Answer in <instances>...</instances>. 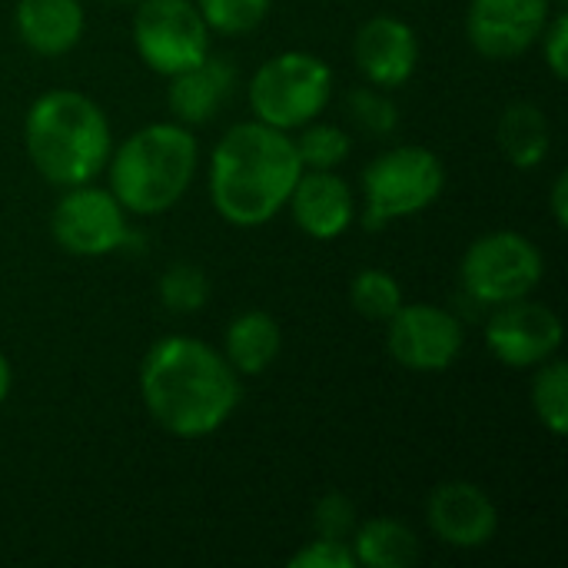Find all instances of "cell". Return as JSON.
Masks as SVG:
<instances>
[{
    "instance_id": "cell-1",
    "label": "cell",
    "mask_w": 568,
    "mask_h": 568,
    "mask_svg": "<svg viewBox=\"0 0 568 568\" xmlns=\"http://www.w3.org/2000/svg\"><path fill=\"white\" fill-rule=\"evenodd\" d=\"M140 396L160 429L176 439H203L236 413L240 373L210 343L166 336L143 356Z\"/></svg>"
},
{
    "instance_id": "cell-2",
    "label": "cell",
    "mask_w": 568,
    "mask_h": 568,
    "mask_svg": "<svg viewBox=\"0 0 568 568\" xmlns=\"http://www.w3.org/2000/svg\"><path fill=\"white\" fill-rule=\"evenodd\" d=\"M303 163L286 130L250 120L223 133L210 156V200L233 226H263L290 200Z\"/></svg>"
},
{
    "instance_id": "cell-3",
    "label": "cell",
    "mask_w": 568,
    "mask_h": 568,
    "mask_svg": "<svg viewBox=\"0 0 568 568\" xmlns=\"http://www.w3.org/2000/svg\"><path fill=\"white\" fill-rule=\"evenodd\" d=\"M23 146L47 183L80 186L106 170L113 133L106 113L87 93L47 90L27 110Z\"/></svg>"
},
{
    "instance_id": "cell-4",
    "label": "cell",
    "mask_w": 568,
    "mask_h": 568,
    "mask_svg": "<svg viewBox=\"0 0 568 568\" xmlns=\"http://www.w3.org/2000/svg\"><path fill=\"white\" fill-rule=\"evenodd\" d=\"M200 146L183 123H150L130 133L106 160L110 193L140 216L166 213L196 176Z\"/></svg>"
},
{
    "instance_id": "cell-5",
    "label": "cell",
    "mask_w": 568,
    "mask_h": 568,
    "mask_svg": "<svg viewBox=\"0 0 568 568\" xmlns=\"http://www.w3.org/2000/svg\"><path fill=\"white\" fill-rule=\"evenodd\" d=\"M333 97V70L326 60L306 50H286L270 57L250 83V106L260 123L276 130H300L320 120Z\"/></svg>"
},
{
    "instance_id": "cell-6",
    "label": "cell",
    "mask_w": 568,
    "mask_h": 568,
    "mask_svg": "<svg viewBox=\"0 0 568 568\" xmlns=\"http://www.w3.org/2000/svg\"><path fill=\"white\" fill-rule=\"evenodd\" d=\"M446 186V166L429 146H393L363 170L366 230H383L399 216H416L439 200Z\"/></svg>"
},
{
    "instance_id": "cell-7",
    "label": "cell",
    "mask_w": 568,
    "mask_h": 568,
    "mask_svg": "<svg viewBox=\"0 0 568 568\" xmlns=\"http://www.w3.org/2000/svg\"><path fill=\"white\" fill-rule=\"evenodd\" d=\"M542 273L546 260L539 246L513 230L479 236L459 263V283L466 296L483 306L526 300L542 283Z\"/></svg>"
},
{
    "instance_id": "cell-8",
    "label": "cell",
    "mask_w": 568,
    "mask_h": 568,
    "mask_svg": "<svg viewBox=\"0 0 568 568\" xmlns=\"http://www.w3.org/2000/svg\"><path fill=\"white\" fill-rule=\"evenodd\" d=\"M133 47L153 73L173 77L210 53V27L193 0H140Z\"/></svg>"
},
{
    "instance_id": "cell-9",
    "label": "cell",
    "mask_w": 568,
    "mask_h": 568,
    "mask_svg": "<svg viewBox=\"0 0 568 568\" xmlns=\"http://www.w3.org/2000/svg\"><path fill=\"white\" fill-rule=\"evenodd\" d=\"M50 233L70 256H106L130 236L126 210L110 190L90 183L67 186L50 213Z\"/></svg>"
},
{
    "instance_id": "cell-10",
    "label": "cell",
    "mask_w": 568,
    "mask_h": 568,
    "mask_svg": "<svg viewBox=\"0 0 568 568\" xmlns=\"http://www.w3.org/2000/svg\"><path fill=\"white\" fill-rule=\"evenodd\" d=\"M386 323V343L393 359L413 373L449 369L466 343L459 316L433 303H403Z\"/></svg>"
},
{
    "instance_id": "cell-11",
    "label": "cell",
    "mask_w": 568,
    "mask_h": 568,
    "mask_svg": "<svg viewBox=\"0 0 568 568\" xmlns=\"http://www.w3.org/2000/svg\"><path fill=\"white\" fill-rule=\"evenodd\" d=\"M493 310L496 313L486 326V343L499 363L513 369H529V366H542L559 353L566 329L559 313L549 310L546 303H529L526 296Z\"/></svg>"
},
{
    "instance_id": "cell-12",
    "label": "cell",
    "mask_w": 568,
    "mask_h": 568,
    "mask_svg": "<svg viewBox=\"0 0 568 568\" xmlns=\"http://www.w3.org/2000/svg\"><path fill=\"white\" fill-rule=\"evenodd\" d=\"M552 0H469V43L489 60H513L526 53L546 30Z\"/></svg>"
},
{
    "instance_id": "cell-13",
    "label": "cell",
    "mask_w": 568,
    "mask_h": 568,
    "mask_svg": "<svg viewBox=\"0 0 568 568\" xmlns=\"http://www.w3.org/2000/svg\"><path fill=\"white\" fill-rule=\"evenodd\" d=\"M426 516L429 529L453 549H483L499 529L496 503L476 483L463 479L436 486Z\"/></svg>"
},
{
    "instance_id": "cell-14",
    "label": "cell",
    "mask_w": 568,
    "mask_h": 568,
    "mask_svg": "<svg viewBox=\"0 0 568 568\" xmlns=\"http://www.w3.org/2000/svg\"><path fill=\"white\" fill-rule=\"evenodd\" d=\"M353 53H356V67L363 70V77L373 87L396 90L416 73L419 40L406 20H399L393 13H379L359 27Z\"/></svg>"
},
{
    "instance_id": "cell-15",
    "label": "cell",
    "mask_w": 568,
    "mask_h": 568,
    "mask_svg": "<svg viewBox=\"0 0 568 568\" xmlns=\"http://www.w3.org/2000/svg\"><path fill=\"white\" fill-rule=\"evenodd\" d=\"M286 206L296 226L313 240H336L356 220V200L349 183L333 170H303Z\"/></svg>"
},
{
    "instance_id": "cell-16",
    "label": "cell",
    "mask_w": 568,
    "mask_h": 568,
    "mask_svg": "<svg viewBox=\"0 0 568 568\" xmlns=\"http://www.w3.org/2000/svg\"><path fill=\"white\" fill-rule=\"evenodd\" d=\"M233 87H236V67L223 57L206 53L196 67H186L170 77L166 103H170V113L176 116V123L200 126L220 113V106L230 100Z\"/></svg>"
},
{
    "instance_id": "cell-17",
    "label": "cell",
    "mask_w": 568,
    "mask_h": 568,
    "mask_svg": "<svg viewBox=\"0 0 568 568\" xmlns=\"http://www.w3.org/2000/svg\"><path fill=\"white\" fill-rule=\"evenodd\" d=\"M87 13L80 0H17V33L40 57H60L83 37Z\"/></svg>"
},
{
    "instance_id": "cell-18",
    "label": "cell",
    "mask_w": 568,
    "mask_h": 568,
    "mask_svg": "<svg viewBox=\"0 0 568 568\" xmlns=\"http://www.w3.org/2000/svg\"><path fill=\"white\" fill-rule=\"evenodd\" d=\"M283 346V333L280 323L263 313V310H246L240 313L230 326H226V339H223V356L226 363L243 373V376H260L266 373Z\"/></svg>"
},
{
    "instance_id": "cell-19",
    "label": "cell",
    "mask_w": 568,
    "mask_h": 568,
    "mask_svg": "<svg viewBox=\"0 0 568 568\" xmlns=\"http://www.w3.org/2000/svg\"><path fill=\"white\" fill-rule=\"evenodd\" d=\"M349 539L356 562L366 568H409L419 559V539L399 519H366L353 529Z\"/></svg>"
},
{
    "instance_id": "cell-20",
    "label": "cell",
    "mask_w": 568,
    "mask_h": 568,
    "mask_svg": "<svg viewBox=\"0 0 568 568\" xmlns=\"http://www.w3.org/2000/svg\"><path fill=\"white\" fill-rule=\"evenodd\" d=\"M499 150L516 170H536L552 146V130L536 103H513L499 116Z\"/></svg>"
},
{
    "instance_id": "cell-21",
    "label": "cell",
    "mask_w": 568,
    "mask_h": 568,
    "mask_svg": "<svg viewBox=\"0 0 568 568\" xmlns=\"http://www.w3.org/2000/svg\"><path fill=\"white\" fill-rule=\"evenodd\" d=\"M296 143V156L303 163V170H336L339 163L349 160L353 140L343 126L336 123H320L310 120L306 126H300Z\"/></svg>"
},
{
    "instance_id": "cell-22",
    "label": "cell",
    "mask_w": 568,
    "mask_h": 568,
    "mask_svg": "<svg viewBox=\"0 0 568 568\" xmlns=\"http://www.w3.org/2000/svg\"><path fill=\"white\" fill-rule=\"evenodd\" d=\"M532 409L552 436L568 429V366L562 359H546L532 379Z\"/></svg>"
},
{
    "instance_id": "cell-23",
    "label": "cell",
    "mask_w": 568,
    "mask_h": 568,
    "mask_svg": "<svg viewBox=\"0 0 568 568\" xmlns=\"http://www.w3.org/2000/svg\"><path fill=\"white\" fill-rule=\"evenodd\" d=\"M349 303L366 320L386 323L406 300H403V286L396 283V276L373 266V270L356 273V280L349 283Z\"/></svg>"
},
{
    "instance_id": "cell-24",
    "label": "cell",
    "mask_w": 568,
    "mask_h": 568,
    "mask_svg": "<svg viewBox=\"0 0 568 568\" xmlns=\"http://www.w3.org/2000/svg\"><path fill=\"white\" fill-rule=\"evenodd\" d=\"M156 290H160V303L170 313H196L210 300V280L193 263H173L160 276V286Z\"/></svg>"
},
{
    "instance_id": "cell-25",
    "label": "cell",
    "mask_w": 568,
    "mask_h": 568,
    "mask_svg": "<svg viewBox=\"0 0 568 568\" xmlns=\"http://www.w3.org/2000/svg\"><path fill=\"white\" fill-rule=\"evenodd\" d=\"M273 0H196V10L203 13L206 27L226 37L250 33L263 23Z\"/></svg>"
},
{
    "instance_id": "cell-26",
    "label": "cell",
    "mask_w": 568,
    "mask_h": 568,
    "mask_svg": "<svg viewBox=\"0 0 568 568\" xmlns=\"http://www.w3.org/2000/svg\"><path fill=\"white\" fill-rule=\"evenodd\" d=\"M346 103H349L353 120H356L366 133H373V136H389V133L399 126V110H396V103L386 97V90H379V87H373V83L353 90Z\"/></svg>"
},
{
    "instance_id": "cell-27",
    "label": "cell",
    "mask_w": 568,
    "mask_h": 568,
    "mask_svg": "<svg viewBox=\"0 0 568 568\" xmlns=\"http://www.w3.org/2000/svg\"><path fill=\"white\" fill-rule=\"evenodd\" d=\"M313 526H316V536L323 539H339V542H349L353 529L359 526L356 523V506L343 496V493H326L313 513Z\"/></svg>"
},
{
    "instance_id": "cell-28",
    "label": "cell",
    "mask_w": 568,
    "mask_h": 568,
    "mask_svg": "<svg viewBox=\"0 0 568 568\" xmlns=\"http://www.w3.org/2000/svg\"><path fill=\"white\" fill-rule=\"evenodd\" d=\"M290 568H356V556H353L349 542L316 536L310 546H303L290 559Z\"/></svg>"
},
{
    "instance_id": "cell-29",
    "label": "cell",
    "mask_w": 568,
    "mask_h": 568,
    "mask_svg": "<svg viewBox=\"0 0 568 568\" xmlns=\"http://www.w3.org/2000/svg\"><path fill=\"white\" fill-rule=\"evenodd\" d=\"M542 53H546V63L552 70L556 80H566L568 77V17L559 10L556 17H549L546 30H542Z\"/></svg>"
},
{
    "instance_id": "cell-30",
    "label": "cell",
    "mask_w": 568,
    "mask_h": 568,
    "mask_svg": "<svg viewBox=\"0 0 568 568\" xmlns=\"http://www.w3.org/2000/svg\"><path fill=\"white\" fill-rule=\"evenodd\" d=\"M549 203H552V216H556V223H559V226H566L568 223V176L566 173H559V176H556V183H552V193H549Z\"/></svg>"
},
{
    "instance_id": "cell-31",
    "label": "cell",
    "mask_w": 568,
    "mask_h": 568,
    "mask_svg": "<svg viewBox=\"0 0 568 568\" xmlns=\"http://www.w3.org/2000/svg\"><path fill=\"white\" fill-rule=\"evenodd\" d=\"M10 383H13V373H10L7 356L0 353V403H3V399H7V393H10Z\"/></svg>"
}]
</instances>
